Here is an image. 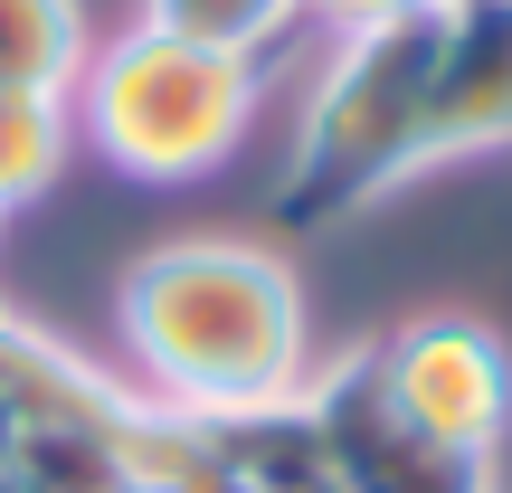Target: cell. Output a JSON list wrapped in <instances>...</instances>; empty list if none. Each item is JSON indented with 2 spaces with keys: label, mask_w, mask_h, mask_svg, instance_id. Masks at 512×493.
<instances>
[{
  "label": "cell",
  "mask_w": 512,
  "mask_h": 493,
  "mask_svg": "<svg viewBox=\"0 0 512 493\" xmlns=\"http://www.w3.org/2000/svg\"><path fill=\"white\" fill-rule=\"evenodd\" d=\"M0 228H10V219H0Z\"/></svg>",
  "instance_id": "5bb4252c"
},
{
  "label": "cell",
  "mask_w": 512,
  "mask_h": 493,
  "mask_svg": "<svg viewBox=\"0 0 512 493\" xmlns=\"http://www.w3.org/2000/svg\"><path fill=\"white\" fill-rule=\"evenodd\" d=\"M114 342L152 408L228 418V408L304 399L313 380V313L294 266L266 238H162L114 285Z\"/></svg>",
  "instance_id": "6da1fadb"
},
{
  "label": "cell",
  "mask_w": 512,
  "mask_h": 493,
  "mask_svg": "<svg viewBox=\"0 0 512 493\" xmlns=\"http://www.w3.org/2000/svg\"><path fill=\"white\" fill-rule=\"evenodd\" d=\"M512 152V0H446L437 86H427V162Z\"/></svg>",
  "instance_id": "52a82bcc"
},
{
  "label": "cell",
  "mask_w": 512,
  "mask_h": 493,
  "mask_svg": "<svg viewBox=\"0 0 512 493\" xmlns=\"http://www.w3.org/2000/svg\"><path fill=\"white\" fill-rule=\"evenodd\" d=\"M86 10L76 0H0V86H38V95H76L86 67Z\"/></svg>",
  "instance_id": "30bf717a"
},
{
  "label": "cell",
  "mask_w": 512,
  "mask_h": 493,
  "mask_svg": "<svg viewBox=\"0 0 512 493\" xmlns=\"http://www.w3.org/2000/svg\"><path fill=\"white\" fill-rule=\"evenodd\" d=\"M304 408H313V427H323V456H332V484L342 493H494V465L437 446L389 399L370 342L342 351V361H313Z\"/></svg>",
  "instance_id": "277c9868"
},
{
  "label": "cell",
  "mask_w": 512,
  "mask_h": 493,
  "mask_svg": "<svg viewBox=\"0 0 512 493\" xmlns=\"http://www.w3.org/2000/svg\"><path fill=\"white\" fill-rule=\"evenodd\" d=\"M143 19L171 29V38H200V48L256 57V67H275V57L313 29L304 0H143Z\"/></svg>",
  "instance_id": "9c48e42d"
},
{
  "label": "cell",
  "mask_w": 512,
  "mask_h": 493,
  "mask_svg": "<svg viewBox=\"0 0 512 493\" xmlns=\"http://www.w3.org/2000/svg\"><path fill=\"white\" fill-rule=\"evenodd\" d=\"M266 86L275 67L228 48H200V38H171L152 19L95 38L86 67H76V143L95 152L105 171L143 190H181L228 171L266 124Z\"/></svg>",
  "instance_id": "3957f363"
},
{
  "label": "cell",
  "mask_w": 512,
  "mask_h": 493,
  "mask_svg": "<svg viewBox=\"0 0 512 493\" xmlns=\"http://www.w3.org/2000/svg\"><path fill=\"white\" fill-rule=\"evenodd\" d=\"M437 29L446 10L380 19V29H342L323 48L294 114L285 171H275V228L313 238V228L351 219V209L389 200L399 181L427 171V86H437Z\"/></svg>",
  "instance_id": "7a4b0ae2"
},
{
  "label": "cell",
  "mask_w": 512,
  "mask_h": 493,
  "mask_svg": "<svg viewBox=\"0 0 512 493\" xmlns=\"http://www.w3.org/2000/svg\"><path fill=\"white\" fill-rule=\"evenodd\" d=\"M0 493H67V484H48L38 465H19V456H0Z\"/></svg>",
  "instance_id": "7c38bea8"
},
{
  "label": "cell",
  "mask_w": 512,
  "mask_h": 493,
  "mask_svg": "<svg viewBox=\"0 0 512 493\" xmlns=\"http://www.w3.org/2000/svg\"><path fill=\"white\" fill-rule=\"evenodd\" d=\"M370 361H380L389 399H399L437 446H456V456H475V465L503 456L512 351H503L494 323H475V313H408L399 332L370 342Z\"/></svg>",
  "instance_id": "5b68a950"
},
{
  "label": "cell",
  "mask_w": 512,
  "mask_h": 493,
  "mask_svg": "<svg viewBox=\"0 0 512 493\" xmlns=\"http://www.w3.org/2000/svg\"><path fill=\"white\" fill-rule=\"evenodd\" d=\"M313 29L342 38V29H380V19H418V10H446V0H304Z\"/></svg>",
  "instance_id": "8fae6325"
},
{
  "label": "cell",
  "mask_w": 512,
  "mask_h": 493,
  "mask_svg": "<svg viewBox=\"0 0 512 493\" xmlns=\"http://www.w3.org/2000/svg\"><path fill=\"white\" fill-rule=\"evenodd\" d=\"M105 493H171V484H152V475H124V484H105Z\"/></svg>",
  "instance_id": "4fadbf2b"
},
{
  "label": "cell",
  "mask_w": 512,
  "mask_h": 493,
  "mask_svg": "<svg viewBox=\"0 0 512 493\" xmlns=\"http://www.w3.org/2000/svg\"><path fill=\"white\" fill-rule=\"evenodd\" d=\"M76 152V105L38 86H0V219H19L29 200H48L57 171Z\"/></svg>",
  "instance_id": "ba28073f"
},
{
  "label": "cell",
  "mask_w": 512,
  "mask_h": 493,
  "mask_svg": "<svg viewBox=\"0 0 512 493\" xmlns=\"http://www.w3.org/2000/svg\"><path fill=\"white\" fill-rule=\"evenodd\" d=\"M152 484H171V493H342L304 399L228 408V418H181V456Z\"/></svg>",
  "instance_id": "8992f818"
}]
</instances>
